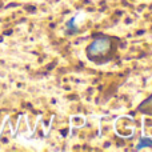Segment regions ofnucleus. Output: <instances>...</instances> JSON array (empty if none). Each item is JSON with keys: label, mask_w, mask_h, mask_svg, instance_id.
Instances as JSON below:
<instances>
[{"label": "nucleus", "mask_w": 152, "mask_h": 152, "mask_svg": "<svg viewBox=\"0 0 152 152\" xmlns=\"http://www.w3.org/2000/svg\"><path fill=\"white\" fill-rule=\"evenodd\" d=\"M111 47V40L107 37H99L95 39L94 42L89 44L88 47V53L89 56H99V55H104Z\"/></svg>", "instance_id": "f257e3e1"}, {"label": "nucleus", "mask_w": 152, "mask_h": 152, "mask_svg": "<svg viewBox=\"0 0 152 152\" xmlns=\"http://www.w3.org/2000/svg\"><path fill=\"white\" fill-rule=\"evenodd\" d=\"M150 145H152V139H150V137H142V140L139 142V144H137L136 150H142L143 147H150Z\"/></svg>", "instance_id": "f03ea898"}]
</instances>
